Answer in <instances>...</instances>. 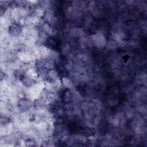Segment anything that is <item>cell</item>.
<instances>
[{"instance_id":"1","label":"cell","mask_w":147,"mask_h":147,"mask_svg":"<svg viewBox=\"0 0 147 147\" xmlns=\"http://www.w3.org/2000/svg\"><path fill=\"white\" fill-rule=\"evenodd\" d=\"M17 105L18 109L23 111H27L31 109L33 103L29 98L22 97L18 100Z\"/></svg>"},{"instance_id":"2","label":"cell","mask_w":147,"mask_h":147,"mask_svg":"<svg viewBox=\"0 0 147 147\" xmlns=\"http://www.w3.org/2000/svg\"><path fill=\"white\" fill-rule=\"evenodd\" d=\"M22 29L20 25L17 23H11L9 25L8 28V32L9 34L14 37H18L22 34Z\"/></svg>"},{"instance_id":"3","label":"cell","mask_w":147,"mask_h":147,"mask_svg":"<svg viewBox=\"0 0 147 147\" xmlns=\"http://www.w3.org/2000/svg\"><path fill=\"white\" fill-rule=\"evenodd\" d=\"M42 30L48 35H53L55 33V29L48 23H45L42 25Z\"/></svg>"}]
</instances>
